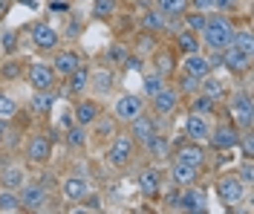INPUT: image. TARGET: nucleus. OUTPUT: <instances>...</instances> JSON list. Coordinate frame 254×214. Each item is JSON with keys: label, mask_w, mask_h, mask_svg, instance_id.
Instances as JSON below:
<instances>
[{"label": "nucleus", "mask_w": 254, "mask_h": 214, "mask_svg": "<svg viewBox=\"0 0 254 214\" xmlns=\"http://www.w3.org/2000/svg\"><path fill=\"white\" fill-rule=\"evenodd\" d=\"M199 35H202V44H205L208 50L220 52L231 44V38H234V23H231V17H225V12H220V15L208 17Z\"/></svg>", "instance_id": "obj_1"}, {"label": "nucleus", "mask_w": 254, "mask_h": 214, "mask_svg": "<svg viewBox=\"0 0 254 214\" xmlns=\"http://www.w3.org/2000/svg\"><path fill=\"white\" fill-rule=\"evenodd\" d=\"M17 200H20V212H47L49 209V191L41 182H23L17 188Z\"/></svg>", "instance_id": "obj_2"}, {"label": "nucleus", "mask_w": 254, "mask_h": 214, "mask_svg": "<svg viewBox=\"0 0 254 214\" xmlns=\"http://www.w3.org/2000/svg\"><path fill=\"white\" fill-rule=\"evenodd\" d=\"M217 197L225 206H237L246 197V185H243V180H240L237 174H225V177L217 180Z\"/></svg>", "instance_id": "obj_3"}, {"label": "nucleus", "mask_w": 254, "mask_h": 214, "mask_svg": "<svg viewBox=\"0 0 254 214\" xmlns=\"http://www.w3.org/2000/svg\"><path fill=\"white\" fill-rule=\"evenodd\" d=\"M174 209H176V212H188V214H202L208 209V206H205V191H199L196 185L179 188Z\"/></svg>", "instance_id": "obj_4"}, {"label": "nucleus", "mask_w": 254, "mask_h": 214, "mask_svg": "<svg viewBox=\"0 0 254 214\" xmlns=\"http://www.w3.org/2000/svg\"><path fill=\"white\" fill-rule=\"evenodd\" d=\"M231 116L240 128H252V119H254V104H252V93L249 90H237L231 96Z\"/></svg>", "instance_id": "obj_5"}, {"label": "nucleus", "mask_w": 254, "mask_h": 214, "mask_svg": "<svg viewBox=\"0 0 254 214\" xmlns=\"http://www.w3.org/2000/svg\"><path fill=\"white\" fill-rule=\"evenodd\" d=\"M220 55H222V64L228 67L234 75H243V72L252 70L254 52H246V50H240V47H234V44H228L225 50H220Z\"/></svg>", "instance_id": "obj_6"}, {"label": "nucleus", "mask_w": 254, "mask_h": 214, "mask_svg": "<svg viewBox=\"0 0 254 214\" xmlns=\"http://www.w3.org/2000/svg\"><path fill=\"white\" fill-rule=\"evenodd\" d=\"M26 78H29V87L32 90H55V70H52V64H44V61H35V64H29V70H26Z\"/></svg>", "instance_id": "obj_7"}, {"label": "nucleus", "mask_w": 254, "mask_h": 214, "mask_svg": "<svg viewBox=\"0 0 254 214\" xmlns=\"http://www.w3.org/2000/svg\"><path fill=\"white\" fill-rule=\"evenodd\" d=\"M142 113H144V101H142V96H133V93L122 96L113 104V119L116 122H133L136 116H142Z\"/></svg>", "instance_id": "obj_8"}, {"label": "nucleus", "mask_w": 254, "mask_h": 214, "mask_svg": "<svg viewBox=\"0 0 254 214\" xmlns=\"http://www.w3.org/2000/svg\"><path fill=\"white\" fill-rule=\"evenodd\" d=\"M133 148H136V142H133L130 136H116V139L110 142V150H107V162H110L113 168H125V165H130Z\"/></svg>", "instance_id": "obj_9"}, {"label": "nucleus", "mask_w": 254, "mask_h": 214, "mask_svg": "<svg viewBox=\"0 0 254 214\" xmlns=\"http://www.w3.org/2000/svg\"><path fill=\"white\" fill-rule=\"evenodd\" d=\"M237 139H240L237 125H220V128H214V131L208 133V142H211V148H214V150L237 148Z\"/></svg>", "instance_id": "obj_10"}, {"label": "nucleus", "mask_w": 254, "mask_h": 214, "mask_svg": "<svg viewBox=\"0 0 254 214\" xmlns=\"http://www.w3.org/2000/svg\"><path fill=\"white\" fill-rule=\"evenodd\" d=\"M32 44L44 52H52V50H58L61 35H58V29H52L49 23H35L32 26Z\"/></svg>", "instance_id": "obj_11"}, {"label": "nucleus", "mask_w": 254, "mask_h": 214, "mask_svg": "<svg viewBox=\"0 0 254 214\" xmlns=\"http://www.w3.org/2000/svg\"><path fill=\"white\" fill-rule=\"evenodd\" d=\"M176 104H179V93H176L174 87H162L159 93L150 96V107H153V113L156 116H171L176 110Z\"/></svg>", "instance_id": "obj_12"}, {"label": "nucleus", "mask_w": 254, "mask_h": 214, "mask_svg": "<svg viewBox=\"0 0 254 214\" xmlns=\"http://www.w3.org/2000/svg\"><path fill=\"white\" fill-rule=\"evenodd\" d=\"M26 156L38 165L49 162V156H52V139L44 136V133H35L29 139V145H26Z\"/></svg>", "instance_id": "obj_13"}, {"label": "nucleus", "mask_w": 254, "mask_h": 214, "mask_svg": "<svg viewBox=\"0 0 254 214\" xmlns=\"http://www.w3.org/2000/svg\"><path fill=\"white\" fill-rule=\"evenodd\" d=\"M127 125H130V139H133V142H139V145H144V142L156 133V122H153L150 116H144V113L136 116V119H133V122H127Z\"/></svg>", "instance_id": "obj_14"}, {"label": "nucleus", "mask_w": 254, "mask_h": 214, "mask_svg": "<svg viewBox=\"0 0 254 214\" xmlns=\"http://www.w3.org/2000/svg\"><path fill=\"white\" fill-rule=\"evenodd\" d=\"M185 133H188L190 142H205L208 133H211V125H208V119L202 113H190L185 119Z\"/></svg>", "instance_id": "obj_15"}, {"label": "nucleus", "mask_w": 254, "mask_h": 214, "mask_svg": "<svg viewBox=\"0 0 254 214\" xmlns=\"http://www.w3.org/2000/svg\"><path fill=\"white\" fill-rule=\"evenodd\" d=\"M171 180H174L176 188H188V185H196V180H199V168H193V165H185V162H174V168H171Z\"/></svg>", "instance_id": "obj_16"}, {"label": "nucleus", "mask_w": 254, "mask_h": 214, "mask_svg": "<svg viewBox=\"0 0 254 214\" xmlns=\"http://www.w3.org/2000/svg\"><path fill=\"white\" fill-rule=\"evenodd\" d=\"M75 67H81V55L78 52H72V50H64V52H58L55 58H52V70H55V75H69Z\"/></svg>", "instance_id": "obj_17"}, {"label": "nucleus", "mask_w": 254, "mask_h": 214, "mask_svg": "<svg viewBox=\"0 0 254 214\" xmlns=\"http://www.w3.org/2000/svg\"><path fill=\"white\" fill-rule=\"evenodd\" d=\"M159 188H162V174H159L156 168H144L142 174H139V191H142V197H156Z\"/></svg>", "instance_id": "obj_18"}, {"label": "nucleus", "mask_w": 254, "mask_h": 214, "mask_svg": "<svg viewBox=\"0 0 254 214\" xmlns=\"http://www.w3.org/2000/svg\"><path fill=\"white\" fill-rule=\"evenodd\" d=\"M176 162L193 165V168H199V171H202V165H205V150L199 148L196 142H190V145H182V148L176 150Z\"/></svg>", "instance_id": "obj_19"}, {"label": "nucleus", "mask_w": 254, "mask_h": 214, "mask_svg": "<svg viewBox=\"0 0 254 214\" xmlns=\"http://www.w3.org/2000/svg\"><path fill=\"white\" fill-rule=\"evenodd\" d=\"M0 182H3V188L17 191V188L26 182V171H23L20 165H3V168H0Z\"/></svg>", "instance_id": "obj_20"}, {"label": "nucleus", "mask_w": 254, "mask_h": 214, "mask_svg": "<svg viewBox=\"0 0 254 214\" xmlns=\"http://www.w3.org/2000/svg\"><path fill=\"white\" fill-rule=\"evenodd\" d=\"M185 72L188 75H193V78H202V75H208L211 72V64H208L205 55H199V52H190V55H185Z\"/></svg>", "instance_id": "obj_21"}, {"label": "nucleus", "mask_w": 254, "mask_h": 214, "mask_svg": "<svg viewBox=\"0 0 254 214\" xmlns=\"http://www.w3.org/2000/svg\"><path fill=\"white\" fill-rule=\"evenodd\" d=\"M101 116V107L95 104V101H78V107H75V125H81V128H87V125H93L95 119Z\"/></svg>", "instance_id": "obj_22"}, {"label": "nucleus", "mask_w": 254, "mask_h": 214, "mask_svg": "<svg viewBox=\"0 0 254 214\" xmlns=\"http://www.w3.org/2000/svg\"><path fill=\"white\" fill-rule=\"evenodd\" d=\"M144 150H147V153H150V156H156V159H165V156H168V153H171V142H168V136H165V133H153V136H150V139H147V142H144L142 145Z\"/></svg>", "instance_id": "obj_23"}, {"label": "nucleus", "mask_w": 254, "mask_h": 214, "mask_svg": "<svg viewBox=\"0 0 254 214\" xmlns=\"http://www.w3.org/2000/svg\"><path fill=\"white\" fill-rule=\"evenodd\" d=\"M66 87H69V93H84V90L90 87V70L84 64L75 67V70L66 75Z\"/></svg>", "instance_id": "obj_24"}, {"label": "nucleus", "mask_w": 254, "mask_h": 214, "mask_svg": "<svg viewBox=\"0 0 254 214\" xmlns=\"http://www.w3.org/2000/svg\"><path fill=\"white\" fill-rule=\"evenodd\" d=\"M52 104H55V93H52V90H35V96H32V101H29V107L38 116H47L49 110H52Z\"/></svg>", "instance_id": "obj_25"}, {"label": "nucleus", "mask_w": 254, "mask_h": 214, "mask_svg": "<svg viewBox=\"0 0 254 214\" xmlns=\"http://www.w3.org/2000/svg\"><path fill=\"white\" fill-rule=\"evenodd\" d=\"M61 191H64V197L66 200L78 203V200L87 194V180H84V177H69V180H64Z\"/></svg>", "instance_id": "obj_26"}, {"label": "nucleus", "mask_w": 254, "mask_h": 214, "mask_svg": "<svg viewBox=\"0 0 254 214\" xmlns=\"http://www.w3.org/2000/svg\"><path fill=\"white\" fill-rule=\"evenodd\" d=\"M90 87H93L95 93H110L113 90V72L110 70H95V72H90Z\"/></svg>", "instance_id": "obj_27"}, {"label": "nucleus", "mask_w": 254, "mask_h": 214, "mask_svg": "<svg viewBox=\"0 0 254 214\" xmlns=\"http://www.w3.org/2000/svg\"><path fill=\"white\" fill-rule=\"evenodd\" d=\"M176 47H179L182 55L199 52V38H196V32H190V29H182V32L176 35Z\"/></svg>", "instance_id": "obj_28"}, {"label": "nucleus", "mask_w": 254, "mask_h": 214, "mask_svg": "<svg viewBox=\"0 0 254 214\" xmlns=\"http://www.w3.org/2000/svg\"><path fill=\"white\" fill-rule=\"evenodd\" d=\"M156 6L162 15H171V17H182L188 12V0H156Z\"/></svg>", "instance_id": "obj_29"}, {"label": "nucleus", "mask_w": 254, "mask_h": 214, "mask_svg": "<svg viewBox=\"0 0 254 214\" xmlns=\"http://www.w3.org/2000/svg\"><path fill=\"white\" fill-rule=\"evenodd\" d=\"M199 93H205L211 99H222V93H225V87H222L220 78H211V72L199 78Z\"/></svg>", "instance_id": "obj_30"}, {"label": "nucleus", "mask_w": 254, "mask_h": 214, "mask_svg": "<svg viewBox=\"0 0 254 214\" xmlns=\"http://www.w3.org/2000/svg\"><path fill=\"white\" fill-rule=\"evenodd\" d=\"M0 212H3V214H15V212H20V200H17V191H12V188H3V191H0Z\"/></svg>", "instance_id": "obj_31"}, {"label": "nucleus", "mask_w": 254, "mask_h": 214, "mask_svg": "<svg viewBox=\"0 0 254 214\" xmlns=\"http://www.w3.org/2000/svg\"><path fill=\"white\" fill-rule=\"evenodd\" d=\"M214 107H217V99H211L205 93H193V101H190V110L193 113H214Z\"/></svg>", "instance_id": "obj_32"}, {"label": "nucleus", "mask_w": 254, "mask_h": 214, "mask_svg": "<svg viewBox=\"0 0 254 214\" xmlns=\"http://www.w3.org/2000/svg\"><path fill=\"white\" fill-rule=\"evenodd\" d=\"M142 26L147 32H159V29H165V15H162L159 9H150V12L142 15Z\"/></svg>", "instance_id": "obj_33"}, {"label": "nucleus", "mask_w": 254, "mask_h": 214, "mask_svg": "<svg viewBox=\"0 0 254 214\" xmlns=\"http://www.w3.org/2000/svg\"><path fill=\"white\" fill-rule=\"evenodd\" d=\"M156 72L162 75V78H168V75L174 72V55H171L168 50L156 52Z\"/></svg>", "instance_id": "obj_34"}, {"label": "nucleus", "mask_w": 254, "mask_h": 214, "mask_svg": "<svg viewBox=\"0 0 254 214\" xmlns=\"http://www.w3.org/2000/svg\"><path fill=\"white\" fill-rule=\"evenodd\" d=\"M162 87H165V78H162L159 72H150V75H144L142 78V93L147 96V99H150L153 93H159Z\"/></svg>", "instance_id": "obj_35"}, {"label": "nucleus", "mask_w": 254, "mask_h": 214, "mask_svg": "<svg viewBox=\"0 0 254 214\" xmlns=\"http://www.w3.org/2000/svg\"><path fill=\"white\" fill-rule=\"evenodd\" d=\"M176 84H179L176 93H182V96H193V93H199V78H193V75H188V72H182Z\"/></svg>", "instance_id": "obj_36"}, {"label": "nucleus", "mask_w": 254, "mask_h": 214, "mask_svg": "<svg viewBox=\"0 0 254 214\" xmlns=\"http://www.w3.org/2000/svg\"><path fill=\"white\" fill-rule=\"evenodd\" d=\"M237 145L243 148V159H254V133H252V128H246V131L240 133Z\"/></svg>", "instance_id": "obj_37"}, {"label": "nucleus", "mask_w": 254, "mask_h": 214, "mask_svg": "<svg viewBox=\"0 0 254 214\" xmlns=\"http://www.w3.org/2000/svg\"><path fill=\"white\" fill-rule=\"evenodd\" d=\"M231 44L234 47H240V50H246V52H254V38H252V32L249 29H234V38H231Z\"/></svg>", "instance_id": "obj_38"}, {"label": "nucleus", "mask_w": 254, "mask_h": 214, "mask_svg": "<svg viewBox=\"0 0 254 214\" xmlns=\"http://www.w3.org/2000/svg\"><path fill=\"white\" fill-rule=\"evenodd\" d=\"M0 75H3L6 81H15V78L23 75V64H20V61H6V64L0 67Z\"/></svg>", "instance_id": "obj_39"}, {"label": "nucleus", "mask_w": 254, "mask_h": 214, "mask_svg": "<svg viewBox=\"0 0 254 214\" xmlns=\"http://www.w3.org/2000/svg\"><path fill=\"white\" fill-rule=\"evenodd\" d=\"M87 142V133H84V128L81 125H75V128H66V145L69 148H81Z\"/></svg>", "instance_id": "obj_40"}, {"label": "nucleus", "mask_w": 254, "mask_h": 214, "mask_svg": "<svg viewBox=\"0 0 254 214\" xmlns=\"http://www.w3.org/2000/svg\"><path fill=\"white\" fill-rule=\"evenodd\" d=\"M17 113V101L6 93H0V119H15Z\"/></svg>", "instance_id": "obj_41"}, {"label": "nucleus", "mask_w": 254, "mask_h": 214, "mask_svg": "<svg viewBox=\"0 0 254 214\" xmlns=\"http://www.w3.org/2000/svg\"><path fill=\"white\" fill-rule=\"evenodd\" d=\"M125 58H127L125 44H110V47H107V61H110V64H125Z\"/></svg>", "instance_id": "obj_42"}, {"label": "nucleus", "mask_w": 254, "mask_h": 214, "mask_svg": "<svg viewBox=\"0 0 254 214\" xmlns=\"http://www.w3.org/2000/svg\"><path fill=\"white\" fill-rule=\"evenodd\" d=\"M234 174L243 180V185H252V182H254V162H252V159H243Z\"/></svg>", "instance_id": "obj_43"}, {"label": "nucleus", "mask_w": 254, "mask_h": 214, "mask_svg": "<svg viewBox=\"0 0 254 214\" xmlns=\"http://www.w3.org/2000/svg\"><path fill=\"white\" fill-rule=\"evenodd\" d=\"M95 17H110L116 12V0H93Z\"/></svg>", "instance_id": "obj_44"}, {"label": "nucleus", "mask_w": 254, "mask_h": 214, "mask_svg": "<svg viewBox=\"0 0 254 214\" xmlns=\"http://www.w3.org/2000/svg\"><path fill=\"white\" fill-rule=\"evenodd\" d=\"M205 20H208V15H202V12H188V17H185V23H188L190 32H202Z\"/></svg>", "instance_id": "obj_45"}, {"label": "nucleus", "mask_w": 254, "mask_h": 214, "mask_svg": "<svg viewBox=\"0 0 254 214\" xmlns=\"http://www.w3.org/2000/svg\"><path fill=\"white\" fill-rule=\"evenodd\" d=\"M17 35L12 32V29H6V32L0 35V47H3V52H6V55H12V52L17 50V41H15Z\"/></svg>", "instance_id": "obj_46"}, {"label": "nucleus", "mask_w": 254, "mask_h": 214, "mask_svg": "<svg viewBox=\"0 0 254 214\" xmlns=\"http://www.w3.org/2000/svg\"><path fill=\"white\" fill-rule=\"evenodd\" d=\"M81 209H84V212H101V197L87 191V194L81 197Z\"/></svg>", "instance_id": "obj_47"}, {"label": "nucleus", "mask_w": 254, "mask_h": 214, "mask_svg": "<svg viewBox=\"0 0 254 214\" xmlns=\"http://www.w3.org/2000/svg\"><path fill=\"white\" fill-rule=\"evenodd\" d=\"M113 122H116V119H104V122H101V116H98V119L93 122L95 133H98V136H110V133H113Z\"/></svg>", "instance_id": "obj_48"}, {"label": "nucleus", "mask_w": 254, "mask_h": 214, "mask_svg": "<svg viewBox=\"0 0 254 214\" xmlns=\"http://www.w3.org/2000/svg\"><path fill=\"white\" fill-rule=\"evenodd\" d=\"M125 67H127V70H133V72H142V58H136V55H127V58H125Z\"/></svg>", "instance_id": "obj_49"}, {"label": "nucleus", "mask_w": 254, "mask_h": 214, "mask_svg": "<svg viewBox=\"0 0 254 214\" xmlns=\"http://www.w3.org/2000/svg\"><path fill=\"white\" fill-rule=\"evenodd\" d=\"M81 35V20H69L66 23V38H78Z\"/></svg>", "instance_id": "obj_50"}, {"label": "nucleus", "mask_w": 254, "mask_h": 214, "mask_svg": "<svg viewBox=\"0 0 254 214\" xmlns=\"http://www.w3.org/2000/svg\"><path fill=\"white\" fill-rule=\"evenodd\" d=\"M214 6L220 12H231V9H237V0H214Z\"/></svg>", "instance_id": "obj_51"}, {"label": "nucleus", "mask_w": 254, "mask_h": 214, "mask_svg": "<svg viewBox=\"0 0 254 214\" xmlns=\"http://www.w3.org/2000/svg\"><path fill=\"white\" fill-rule=\"evenodd\" d=\"M193 6H196V9H211L214 0H193Z\"/></svg>", "instance_id": "obj_52"}, {"label": "nucleus", "mask_w": 254, "mask_h": 214, "mask_svg": "<svg viewBox=\"0 0 254 214\" xmlns=\"http://www.w3.org/2000/svg\"><path fill=\"white\" fill-rule=\"evenodd\" d=\"M9 12V0H0V15H6Z\"/></svg>", "instance_id": "obj_53"}]
</instances>
